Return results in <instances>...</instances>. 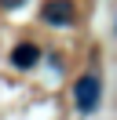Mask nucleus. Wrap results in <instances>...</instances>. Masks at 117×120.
<instances>
[{"label":"nucleus","mask_w":117,"mask_h":120,"mask_svg":"<svg viewBox=\"0 0 117 120\" xmlns=\"http://www.w3.org/2000/svg\"><path fill=\"white\" fill-rule=\"evenodd\" d=\"M73 98H77V109L80 113H95L99 109V98H102V76L99 73L80 76L77 87H73Z\"/></svg>","instance_id":"f257e3e1"},{"label":"nucleus","mask_w":117,"mask_h":120,"mask_svg":"<svg viewBox=\"0 0 117 120\" xmlns=\"http://www.w3.org/2000/svg\"><path fill=\"white\" fill-rule=\"evenodd\" d=\"M44 22H51V26H70L73 22L70 0H48V4H44Z\"/></svg>","instance_id":"f03ea898"},{"label":"nucleus","mask_w":117,"mask_h":120,"mask_svg":"<svg viewBox=\"0 0 117 120\" xmlns=\"http://www.w3.org/2000/svg\"><path fill=\"white\" fill-rule=\"evenodd\" d=\"M37 58H40V51H37L33 44H18V47L11 51V62H15L18 69H29V66H33Z\"/></svg>","instance_id":"7ed1b4c3"}]
</instances>
